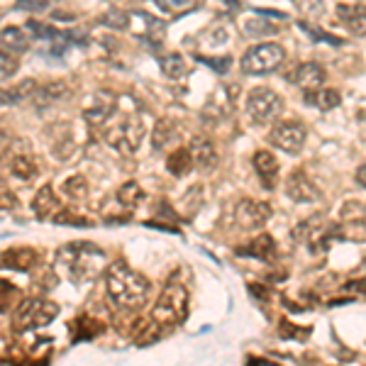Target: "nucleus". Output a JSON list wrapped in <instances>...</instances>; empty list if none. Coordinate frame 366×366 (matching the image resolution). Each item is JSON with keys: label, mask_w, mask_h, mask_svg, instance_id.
Returning <instances> with one entry per match:
<instances>
[{"label": "nucleus", "mask_w": 366, "mask_h": 366, "mask_svg": "<svg viewBox=\"0 0 366 366\" xmlns=\"http://www.w3.org/2000/svg\"><path fill=\"white\" fill-rule=\"evenodd\" d=\"M3 157L8 159V169L17 181L29 183V181L37 179L39 164H37V159H34L32 152H29V142H22V139L8 142Z\"/></svg>", "instance_id": "6e6552de"}, {"label": "nucleus", "mask_w": 366, "mask_h": 366, "mask_svg": "<svg viewBox=\"0 0 366 366\" xmlns=\"http://www.w3.org/2000/svg\"><path fill=\"white\" fill-rule=\"evenodd\" d=\"M103 139L108 142L113 149L125 152V154H134L142 147L144 139V120L137 115H127L120 122H115L113 127H108L103 132Z\"/></svg>", "instance_id": "39448f33"}, {"label": "nucleus", "mask_w": 366, "mask_h": 366, "mask_svg": "<svg viewBox=\"0 0 366 366\" xmlns=\"http://www.w3.org/2000/svg\"><path fill=\"white\" fill-rule=\"evenodd\" d=\"M32 210L39 220H54L56 212L61 210V200L56 198L54 188L51 186L39 188L37 196H34V200H32Z\"/></svg>", "instance_id": "2eb2a0df"}, {"label": "nucleus", "mask_w": 366, "mask_h": 366, "mask_svg": "<svg viewBox=\"0 0 366 366\" xmlns=\"http://www.w3.org/2000/svg\"><path fill=\"white\" fill-rule=\"evenodd\" d=\"M59 315V305L44 298H27L15 305L13 312V327L15 332H29L49 325Z\"/></svg>", "instance_id": "20e7f679"}, {"label": "nucleus", "mask_w": 366, "mask_h": 366, "mask_svg": "<svg viewBox=\"0 0 366 366\" xmlns=\"http://www.w3.org/2000/svg\"><path fill=\"white\" fill-rule=\"evenodd\" d=\"M142 200H144V191H142V186L137 181H127L117 188V203H120L127 212H132Z\"/></svg>", "instance_id": "412c9836"}, {"label": "nucleus", "mask_w": 366, "mask_h": 366, "mask_svg": "<svg viewBox=\"0 0 366 366\" xmlns=\"http://www.w3.org/2000/svg\"><path fill=\"white\" fill-rule=\"evenodd\" d=\"M247 362L254 364V366H274V362H269V359H264V357H247Z\"/></svg>", "instance_id": "ea45409f"}, {"label": "nucleus", "mask_w": 366, "mask_h": 366, "mask_svg": "<svg viewBox=\"0 0 366 366\" xmlns=\"http://www.w3.org/2000/svg\"><path fill=\"white\" fill-rule=\"evenodd\" d=\"M279 335L281 337H308L310 330H296L288 320H281V327H279Z\"/></svg>", "instance_id": "c9c22d12"}, {"label": "nucleus", "mask_w": 366, "mask_h": 366, "mask_svg": "<svg viewBox=\"0 0 366 366\" xmlns=\"http://www.w3.org/2000/svg\"><path fill=\"white\" fill-rule=\"evenodd\" d=\"M198 61H203V64H208V66H212L217 71V74H225V71L229 69V64H232V59L225 56L222 61H215V59H205V56H198Z\"/></svg>", "instance_id": "4c0bfd02"}, {"label": "nucleus", "mask_w": 366, "mask_h": 366, "mask_svg": "<svg viewBox=\"0 0 366 366\" xmlns=\"http://www.w3.org/2000/svg\"><path fill=\"white\" fill-rule=\"evenodd\" d=\"M300 27L305 29V32L310 34V37H315V39H325V42H330V44H342V39H337V37H330V34H325L322 29H317V27H310L308 22H300Z\"/></svg>", "instance_id": "e433bc0d"}, {"label": "nucleus", "mask_w": 366, "mask_h": 366, "mask_svg": "<svg viewBox=\"0 0 366 366\" xmlns=\"http://www.w3.org/2000/svg\"><path fill=\"white\" fill-rule=\"evenodd\" d=\"M286 61V51H283L281 44L276 42H264L257 44L252 49H247V54L242 56V71L247 76H262V74H271Z\"/></svg>", "instance_id": "0eeeda50"}, {"label": "nucleus", "mask_w": 366, "mask_h": 366, "mask_svg": "<svg viewBox=\"0 0 366 366\" xmlns=\"http://www.w3.org/2000/svg\"><path fill=\"white\" fill-rule=\"evenodd\" d=\"M17 69H20V59H17L15 51L0 46V81L13 79Z\"/></svg>", "instance_id": "c85d7f7f"}, {"label": "nucleus", "mask_w": 366, "mask_h": 366, "mask_svg": "<svg viewBox=\"0 0 366 366\" xmlns=\"http://www.w3.org/2000/svg\"><path fill=\"white\" fill-rule=\"evenodd\" d=\"M34 91H37V81H32V79H27V81H22V84H17L15 88H10V103H22V100H27V98H32L34 96Z\"/></svg>", "instance_id": "473e14b6"}, {"label": "nucleus", "mask_w": 366, "mask_h": 366, "mask_svg": "<svg viewBox=\"0 0 366 366\" xmlns=\"http://www.w3.org/2000/svg\"><path fill=\"white\" fill-rule=\"evenodd\" d=\"M337 20H342L345 22L347 27H352L354 32H359L362 34L364 32V8L362 5H337Z\"/></svg>", "instance_id": "5701e85b"}, {"label": "nucleus", "mask_w": 366, "mask_h": 366, "mask_svg": "<svg viewBox=\"0 0 366 366\" xmlns=\"http://www.w3.org/2000/svg\"><path fill=\"white\" fill-rule=\"evenodd\" d=\"M237 254L239 257L259 259V262H274L276 259V242L271 234H259V237H254L249 244L239 247Z\"/></svg>", "instance_id": "dca6fc26"}, {"label": "nucleus", "mask_w": 366, "mask_h": 366, "mask_svg": "<svg viewBox=\"0 0 366 366\" xmlns=\"http://www.w3.org/2000/svg\"><path fill=\"white\" fill-rule=\"evenodd\" d=\"M305 139H308V129L298 120L274 122V127H271V132H269L271 144L279 147L286 154H300L305 147Z\"/></svg>", "instance_id": "1a4fd4ad"}, {"label": "nucleus", "mask_w": 366, "mask_h": 366, "mask_svg": "<svg viewBox=\"0 0 366 366\" xmlns=\"http://www.w3.org/2000/svg\"><path fill=\"white\" fill-rule=\"evenodd\" d=\"M103 25L113 27V29H127L129 27V15L120 13V10H113V13L103 15Z\"/></svg>", "instance_id": "72a5a7b5"}, {"label": "nucleus", "mask_w": 366, "mask_h": 366, "mask_svg": "<svg viewBox=\"0 0 366 366\" xmlns=\"http://www.w3.org/2000/svg\"><path fill=\"white\" fill-rule=\"evenodd\" d=\"M0 105H13L10 103V93L3 91V88H0Z\"/></svg>", "instance_id": "79ce46f5"}, {"label": "nucleus", "mask_w": 366, "mask_h": 366, "mask_svg": "<svg viewBox=\"0 0 366 366\" xmlns=\"http://www.w3.org/2000/svg\"><path fill=\"white\" fill-rule=\"evenodd\" d=\"M5 350H8V342L0 335V362H8V359H5Z\"/></svg>", "instance_id": "a19ab883"}, {"label": "nucleus", "mask_w": 366, "mask_h": 366, "mask_svg": "<svg viewBox=\"0 0 366 366\" xmlns=\"http://www.w3.org/2000/svg\"><path fill=\"white\" fill-rule=\"evenodd\" d=\"M325 76L327 74H325V69L320 66V64L305 61V64H298L288 79H291V84H296L300 91H305L310 96V93H315L317 88L325 84Z\"/></svg>", "instance_id": "f8f14e48"}, {"label": "nucleus", "mask_w": 366, "mask_h": 366, "mask_svg": "<svg viewBox=\"0 0 366 366\" xmlns=\"http://www.w3.org/2000/svg\"><path fill=\"white\" fill-rule=\"evenodd\" d=\"M167 169L171 176H176V179H183V176L191 174L193 169V162H191V154H188L186 147H181V149H174L167 159Z\"/></svg>", "instance_id": "4be33fe9"}, {"label": "nucleus", "mask_w": 366, "mask_h": 366, "mask_svg": "<svg viewBox=\"0 0 366 366\" xmlns=\"http://www.w3.org/2000/svg\"><path fill=\"white\" fill-rule=\"evenodd\" d=\"M286 196L296 203H312L320 198V191L315 188V183L308 179L303 169L291 171V176L286 179Z\"/></svg>", "instance_id": "9b49d317"}, {"label": "nucleus", "mask_w": 366, "mask_h": 366, "mask_svg": "<svg viewBox=\"0 0 366 366\" xmlns=\"http://www.w3.org/2000/svg\"><path fill=\"white\" fill-rule=\"evenodd\" d=\"M312 103L317 105L320 110H335L342 103V96L337 88H317L315 96H312Z\"/></svg>", "instance_id": "393cba45"}, {"label": "nucleus", "mask_w": 366, "mask_h": 366, "mask_svg": "<svg viewBox=\"0 0 366 366\" xmlns=\"http://www.w3.org/2000/svg\"><path fill=\"white\" fill-rule=\"evenodd\" d=\"M5 147H8V137H5V132L0 129V154L5 152Z\"/></svg>", "instance_id": "37998d69"}, {"label": "nucleus", "mask_w": 366, "mask_h": 366, "mask_svg": "<svg viewBox=\"0 0 366 366\" xmlns=\"http://www.w3.org/2000/svg\"><path fill=\"white\" fill-rule=\"evenodd\" d=\"M115 113V105H113V100H110L108 105H96V108H88L84 110V120L88 122V125H105V122L110 120V115Z\"/></svg>", "instance_id": "bb28decb"}, {"label": "nucleus", "mask_w": 366, "mask_h": 366, "mask_svg": "<svg viewBox=\"0 0 366 366\" xmlns=\"http://www.w3.org/2000/svg\"><path fill=\"white\" fill-rule=\"evenodd\" d=\"M25 354H27L29 362H37V364L49 362V357H51V340H37L32 347H29V352H25Z\"/></svg>", "instance_id": "2f4dec72"}, {"label": "nucleus", "mask_w": 366, "mask_h": 366, "mask_svg": "<svg viewBox=\"0 0 366 366\" xmlns=\"http://www.w3.org/2000/svg\"><path fill=\"white\" fill-rule=\"evenodd\" d=\"M0 46L15 51V54H25L29 49V37L22 27H5L0 29Z\"/></svg>", "instance_id": "aec40b11"}, {"label": "nucleus", "mask_w": 366, "mask_h": 366, "mask_svg": "<svg viewBox=\"0 0 366 366\" xmlns=\"http://www.w3.org/2000/svg\"><path fill=\"white\" fill-rule=\"evenodd\" d=\"M42 257L32 247H13V249L0 254V269H15V271H32L39 267Z\"/></svg>", "instance_id": "ddd939ff"}, {"label": "nucleus", "mask_w": 366, "mask_h": 366, "mask_svg": "<svg viewBox=\"0 0 366 366\" xmlns=\"http://www.w3.org/2000/svg\"><path fill=\"white\" fill-rule=\"evenodd\" d=\"M271 217V208L267 203H259V200L244 198L234 208V220H237L239 229H257L262 227Z\"/></svg>", "instance_id": "9d476101"}, {"label": "nucleus", "mask_w": 366, "mask_h": 366, "mask_svg": "<svg viewBox=\"0 0 366 366\" xmlns=\"http://www.w3.org/2000/svg\"><path fill=\"white\" fill-rule=\"evenodd\" d=\"M342 222L350 227H364V203H357V200H350V203L342 208Z\"/></svg>", "instance_id": "cd10ccee"}, {"label": "nucleus", "mask_w": 366, "mask_h": 366, "mask_svg": "<svg viewBox=\"0 0 366 366\" xmlns=\"http://www.w3.org/2000/svg\"><path fill=\"white\" fill-rule=\"evenodd\" d=\"M252 164H254V171H257V176L262 179L264 188H274L276 186V179H279V162H276V157L271 154L267 149H259L257 154L252 157Z\"/></svg>", "instance_id": "4468645a"}, {"label": "nucleus", "mask_w": 366, "mask_h": 366, "mask_svg": "<svg viewBox=\"0 0 366 366\" xmlns=\"http://www.w3.org/2000/svg\"><path fill=\"white\" fill-rule=\"evenodd\" d=\"M188 154H191L193 167H198V169H212V167H215V162H217L215 144H212L210 139H205V137L193 139L191 147H188Z\"/></svg>", "instance_id": "f3484780"}, {"label": "nucleus", "mask_w": 366, "mask_h": 366, "mask_svg": "<svg viewBox=\"0 0 366 366\" xmlns=\"http://www.w3.org/2000/svg\"><path fill=\"white\" fill-rule=\"evenodd\" d=\"M357 179H359V186L364 188V167H359V171H357Z\"/></svg>", "instance_id": "c03bdc74"}, {"label": "nucleus", "mask_w": 366, "mask_h": 366, "mask_svg": "<svg viewBox=\"0 0 366 366\" xmlns=\"http://www.w3.org/2000/svg\"><path fill=\"white\" fill-rule=\"evenodd\" d=\"M69 327H71V342H74V345L81 340H96L100 332H105V322L98 320V317H93V315L76 317Z\"/></svg>", "instance_id": "a211bd4d"}, {"label": "nucleus", "mask_w": 366, "mask_h": 366, "mask_svg": "<svg viewBox=\"0 0 366 366\" xmlns=\"http://www.w3.org/2000/svg\"><path fill=\"white\" fill-rule=\"evenodd\" d=\"M159 66H162L164 76H169V79H181L186 74V61H183L181 54H164L159 59Z\"/></svg>", "instance_id": "a878e982"}, {"label": "nucleus", "mask_w": 366, "mask_h": 366, "mask_svg": "<svg viewBox=\"0 0 366 366\" xmlns=\"http://www.w3.org/2000/svg\"><path fill=\"white\" fill-rule=\"evenodd\" d=\"M20 300V288L10 281H0V312L13 310V305H17Z\"/></svg>", "instance_id": "c756f323"}, {"label": "nucleus", "mask_w": 366, "mask_h": 366, "mask_svg": "<svg viewBox=\"0 0 366 366\" xmlns=\"http://www.w3.org/2000/svg\"><path fill=\"white\" fill-rule=\"evenodd\" d=\"M17 196L13 191H10L8 186L3 183V179H0V210H15L17 208Z\"/></svg>", "instance_id": "f704fd0d"}, {"label": "nucleus", "mask_w": 366, "mask_h": 366, "mask_svg": "<svg viewBox=\"0 0 366 366\" xmlns=\"http://www.w3.org/2000/svg\"><path fill=\"white\" fill-rule=\"evenodd\" d=\"M105 283H108V293L120 308L134 310L142 308L149 298L152 283L147 276H142L139 271L127 267L125 262L110 264L105 271Z\"/></svg>", "instance_id": "f03ea898"}, {"label": "nucleus", "mask_w": 366, "mask_h": 366, "mask_svg": "<svg viewBox=\"0 0 366 366\" xmlns=\"http://www.w3.org/2000/svg\"><path fill=\"white\" fill-rule=\"evenodd\" d=\"M176 134H179V125H176V120L164 117V120L157 122L154 134H152V144H154V149H164V147H167Z\"/></svg>", "instance_id": "b1692460"}, {"label": "nucleus", "mask_w": 366, "mask_h": 366, "mask_svg": "<svg viewBox=\"0 0 366 366\" xmlns=\"http://www.w3.org/2000/svg\"><path fill=\"white\" fill-rule=\"evenodd\" d=\"M56 267L74 286L98 279L105 267V252L93 242H69L56 252Z\"/></svg>", "instance_id": "f257e3e1"}, {"label": "nucleus", "mask_w": 366, "mask_h": 366, "mask_svg": "<svg viewBox=\"0 0 366 366\" xmlns=\"http://www.w3.org/2000/svg\"><path fill=\"white\" fill-rule=\"evenodd\" d=\"M69 96V86L64 84V81H51V84L46 86H37V91H34V108L42 110V108H49V105L59 103L61 98Z\"/></svg>", "instance_id": "6ab92c4d"}, {"label": "nucleus", "mask_w": 366, "mask_h": 366, "mask_svg": "<svg viewBox=\"0 0 366 366\" xmlns=\"http://www.w3.org/2000/svg\"><path fill=\"white\" fill-rule=\"evenodd\" d=\"M283 113V98L269 86H257L247 96V115L257 125H271Z\"/></svg>", "instance_id": "423d86ee"}, {"label": "nucleus", "mask_w": 366, "mask_h": 366, "mask_svg": "<svg viewBox=\"0 0 366 366\" xmlns=\"http://www.w3.org/2000/svg\"><path fill=\"white\" fill-rule=\"evenodd\" d=\"M188 315V291L181 281H176V276H171L169 283L164 286L162 296H159L154 310H152V322H157L159 327H176L186 320Z\"/></svg>", "instance_id": "7ed1b4c3"}, {"label": "nucleus", "mask_w": 366, "mask_h": 366, "mask_svg": "<svg viewBox=\"0 0 366 366\" xmlns=\"http://www.w3.org/2000/svg\"><path fill=\"white\" fill-rule=\"evenodd\" d=\"M17 5L25 10H32V13H39V10H46L49 0H17Z\"/></svg>", "instance_id": "58836bf2"}, {"label": "nucleus", "mask_w": 366, "mask_h": 366, "mask_svg": "<svg viewBox=\"0 0 366 366\" xmlns=\"http://www.w3.org/2000/svg\"><path fill=\"white\" fill-rule=\"evenodd\" d=\"M64 193H66L69 198H74V200H84L88 196V181L81 174L69 176V179L64 181Z\"/></svg>", "instance_id": "7c9ffc66"}]
</instances>
